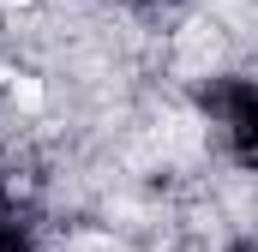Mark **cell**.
<instances>
[{
  "label": "cell",
  "instance_id": "obj_1",
  "mask_svg": "<svg viewBox=\"0 0 258 252\" xmlns=\"http://www.w3.org/2000/svg\"><path fill=\"white\" fill-rule=\"evenodd\" d=\"M12 102H18L24 114H36V108H42V84H36V78H12Z\"/></svg>",
  "mask_w": 258,
  "mask_h": 252
}]
</instances>
